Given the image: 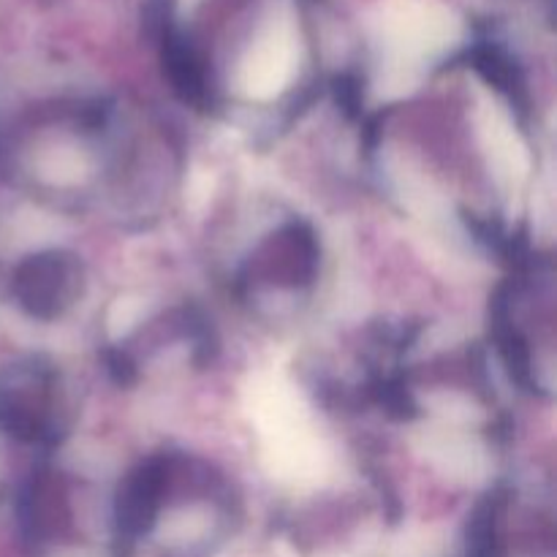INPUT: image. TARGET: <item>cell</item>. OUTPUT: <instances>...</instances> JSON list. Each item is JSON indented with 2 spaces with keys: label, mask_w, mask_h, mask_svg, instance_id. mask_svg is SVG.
<instances>
[{
  "label": "cell",
  "mask_w": 557,
  "mask_h": 557,
  "mask_svg": "<svg viewBox=\"0 0 557 557\" xmlns=\"http://www.w3.org/2000/svg\"><path fill=\"white\" fill-rule=\"evenodd\" d=\"M14 288L27 313L38 319H54L79 297L82 267L74 256L49 250V253L33 256L20 267Z\"/></svg>",
  "instance_id": "obj_1"
},
{
  "label": "cell",
  "mask_w": 557,
  "mask_h": 557,
  "mask_svg": "<svg viewBox=\"0 0 557 557\" xmlns=\"http://www.w3.org/2000/svg\"><path fill=\"white\" fill-rule=\"evenodd\" d=\"M319 270V243L302 223L286 226L272 234L250 261V275L256 283H270L277 288L308 286Z\"/></svg>",
  "instance_id": "obj_2"
},
{
  "label": "cell",
  "mask_w": 557,
  "mask_h": 557,
  "mask_svg": "<svg viewBox=\"0 0 557 557\" xmlns=\"http://www.w3.org/2000/svg\"><path fill=\"white\" fill-rule=\"evenodd\" d=\"M169 493V460H152L125 479L117 498L120 531L128 536L150 531L161 500Z\"/></svg>",
  "instance_id": "obj_3"
},
{
  "label": "cell",
  "mask_w": 557,
  "mask_h": 557,
  "mask_svg": "<svg viewBox=\"0 0 557 557\" xmlns=\"http://www.w3.org/2000/svg\"><path fill=\"white\" fill-rule=\"evenodd\" d=\"M27 506H30L33 525L41 533H47V536L58 533L63 528V522L69 520L63 484H60V479L54 473H41L33 482V493L27 498Z\"/></svg>",
  "instance_id": "obj_4"
}]
</instances>
